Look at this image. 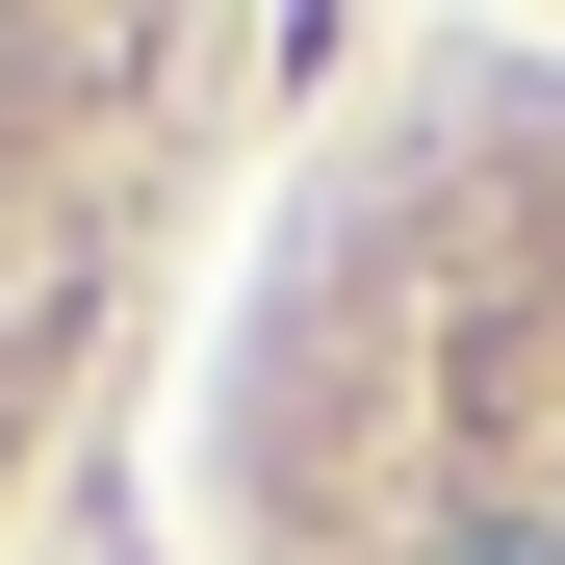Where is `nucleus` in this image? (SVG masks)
<instances>
[{
  "mask_svg": "<svg viewBox=\"0 0 565 565\" xmlns=\"http://www.w3.org/2000/svg\"><path fill=\"white\" fill-rule=\"evenodd\" d=\"M437 565H565V514H462V540H437Z\"/></svg>",
  "mask_w": 565,
  "mask_h": 565,
  "instance_id": "obj_1",
  "label": "nucleus"
}]
</instances>
